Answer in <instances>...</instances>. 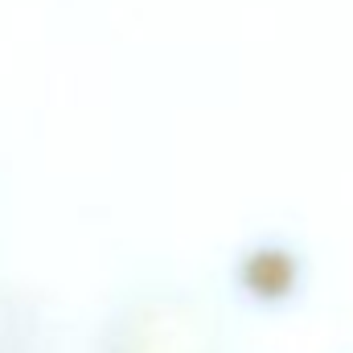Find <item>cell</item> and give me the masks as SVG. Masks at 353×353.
I'll return each instance as SVG.
<instances>
[{"label": "cell", "instance_id": "1", "mask_svg": "<svg viewBox=\"0 0 353 353\" xmlns=\"http://www.w3.org/2000/svg\"><path fill=\"white\" fill-rule=\"evenodd\" d=\"M90 353H234L222 308L173 279L136 283L103 312Z\"/></svg>", "mask_w": 353, "mask_h": 353}, {"label": "cell", "instance_id": "2", "mask_svg": "<svg viewBox=\"0 0 353 353\" xmlns=\"http://www.w3.org/2000/svg\"><path fill=\"white\" fill-rule=\"evenodd\" d=\"M300 279H304L300 255H292V251H283L275 243L247 251L234 267V288L255 308H283L288 300H296Z\"/></svg>", "mask_w": 353, "mask_h": 353}, {"label": "cell", "instance_id": "3", "mask_svg": "<svg viewBox=\"0 0 353 353\" xmlns=\"http://www.w3.org/2000/svg\"><path fill=\"white\" fill-rule=\"evenodd\" d=\"M0 353H54V350L46 345L41 329L29 316H21L12 308H0Z\"/></svg>", "mask_w": 353, "mask_h": 353}]
</instances>
